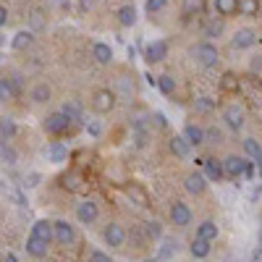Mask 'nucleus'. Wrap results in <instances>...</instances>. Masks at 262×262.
<instances>
[{
	"label": "nucleus",
	"mask_w": 262,
	"mask_h": 262,
	"mask_svg": "<svg viewBox=\"0 0 262 262\" xmlns=\"http://www.w3.org/2000/svg\"><path fill=\"white\" fill-rule=\"evenodd\" d=\"M189 55L194 58L196 66H202V69H215V66L221 63V50H217V45L212 39L194 42V45L189 48Z\"/></svg>",
	"instance_id": "f257e3e1"
},
{
	"label": "nucleus",
	"mask_w": 262,
	"mask_h": 262,
	"mask_svg": "<svg viewBox=\"0 0 262 262\" xmlns=\"http://www.w3.org/2000/svg\"><path fill=\"white\" fill-rule=\"evenodd\" d=\"M221 123H223V128L231 131V134H242L244 126H247V111L242 105L231 102V105H226L221 111Z\"/></svg>",
	"instance_id": "f03ea898"
},
{
	"label": "nucleus",
	"mask_w": 262,
	"mask_h": 262,
	"mask_svg": "<svg viewBox=\"0 0 262 262\" xmlns=\"http://www.w3.org/2000/svg\"><path fill=\"white\" fill-rule=\"evenodd\" d=\"M71 126H74V121L63 111H53V113L45 116V121H42V128H45V134H50V137H63Z\"/></svg>",
	"instance_id": "7ed1b4c3"
},
{
	"label": "nucleus",
	"mask_w": 262,
	"mask_h": 262,
	"mask_svg": "<svg viewBox=\"0 0 262 262\" xmlns=\"http://www.w3.org/2000/svg\"><path fill=\"white\" fill-rule=\"evenodd\" d=\"M223 165H226V176L228 179H242V176H252L254 173V163L249 158H244V155H228L223 160Z\"/></svg>",
	"instance_id": "20e7f679"
},
{
	"label": "nucleus",
	"mask_w": 262,
	"mask_h": 262,
	"mask_svg": "<svg viewBox=\"0 0 262 262\" xmlns=\"http://www.w3.org/2000/svg\"><path fill=\"white\" fill-rule=\"evenodd\" d=\"M102 242L111 247V249H121L126 244V228L116 221H107L102 228Z\"/></svg>",
	"instance_id": "39448f33"
},
{
	"label": "nucleus",
	"mask_w": 262,
	"mask_h": 262,
	"mask_svg": "<svg viewBox=\"0 0 262 262\" xmlns=\"http://www.w3.org/2000/svg\"><path fill=\"white\" fill-rule=\"evenodd\" d=\"M207 186H210V179L205 176V170H191L184 176V189L194 196H202L207 191Z\"/></svg>",
	"instance_id": "423d86ee"
},
{
	"label": "nucleus",
	"mask_w": 262,
	"mask_h": 262,
	"mask_svg": "<svg viewBox=\"0 0 262 262\" xmlns=\"http://www.w3.org/2000/svg\"><path fill=\"white\" fill-rule=\"evenodd\" d=\"M254 45H257V29H252V27L236 29L233 37H231V48L233 50H252Z\"/></svg>",
	"instance_id": "0eeeda50"
},
{
	"label": "nucleus",
	"mask_w": 262,
	"mask_h": 262,
	"mask_svg": "<svg viewBox=\"0 0 262 262\" xmlns=\"http://www.w3.org/2000/svg\"><path fill=\"white\" fill-rule=\"evenodd\" d=\"M92 111L95 113H100V116H105V113H111L113 107H116V92L113 90H97L95 95H92Z\"/></svg>",
	"instance_id": "6e6552de"
},
{
	"label": "nucleus",
	"mask_w": 262,
	"mask_h": 262,
	"mask_svg": "<svg viewBox=\"0 0 262 262\" xmlns=\"http://www.w3.org/2000/svg\"><path fill=\"white\" fill-rule=\"evenodd\" d=\"M97 217H100V205H97L95 200H81V202L76 205V221H79L81 226H92Z\"/></svg>",
	"instance_id": "1a4fd4ad"
},
{
	"label": "nucleus",
	"mask_w": 262,
	"mask_h": 262,
	"mask_svg": "<svg viewBox=\"0 0 262 262\" xmlns=\"http://www.w3.org/2000/svg\"><path fill=\"white\" fill-rule=\"evenodd\" d=\"M168 215H170V223L176 226V228H186L191 223V217H194V212H191V207L186 202H173L170 210H168Z\"/></svg>",
	"instance_id": "9d476101"
},
{
	"label": "nucleus",
	"mask_w": 262,
	"mask_h": 262,
	"mask_svg": "<svg viewBox=\"0 0 262 262\" xmlns=\"http://www.w3.org/2000/svg\"><path fill=\"white\" fill-rule=\"evenodd\" d=\"M168 58V42L165 39H152L149 45L144 48V60L149 66H155V63H163Z\"/></svg>",
	"instance_id": "9b49d317"
},
{
	"label": "nucleus",
	"mask_w": 262,
	"mask_h": 262,
	"mask_svg": "<svg viewBox=\"0 0 262 262\" xmlns=\"http://www.w3.org/2000/svg\"><path fill=\"white\" fill-rule=\"evenodd\" d=\"M181 134L189 139V144L196 149V147H202V144H207V131H205V126H200V123H194V121H189L184 128H181Z\"/></svg>",
	"instance_id": "f8f14e48"
},
{
	"label": "nucleus",
	"mask_w": 262,
	"mask_h": 262,
	"mask_svg": "<svg viewBox=\"0 0 262 262\" xmlns=\"http://www.w3.org/2000/svg\"><path fill=\"white\" fill-rule=\"evenodd\" d=\"M42 155H45L48 163L60 165V163H66V158H69V147H66L63 142H48L45 149H42Z\"/></svg>",
	"instance_id": "ddd939ff"
},
{
	"label": "nucleus",
	"mask_w": 262,
	"mask_h": 262,
	"mask_svg": "<svg viewBox=\"0 0 262 262\" xmlns=\"http://www.w3.org/2000/svg\"><path fill=\"white\" fill-rule=\"evenodd\" d=\"M168 149H170V155L173 158H179V160H186L189 155H191V144H189V139L184 137V134H173L170 137V142H168Z\"/></svg>",
	"instance_id": "4468645a"
},
{
	"label": "nucleus",
	"mask_w": 262,
	"mask_h": 262,
	"mask_svg": "<svg viewBox=\"0 0 262 262\" xmlns=\"http://www.w3.org/2000/svg\"><path fill=\"white\" fill-rule=\"evenodd\" d=\"M76 242V231L69 221H55V244L60 247H71Z\"/></svg>",
	"instance_id": "2eb2a0df"
},
{
	"label": "nucleus",
	"mask_w": 262,
	"mask_h": 262,
	"mask_svg": "<svg viewBox=\"0 0 262 262\" xmlns=\"http://www.w3.org/2000/svg\"><path fill=\"white\" fill-rule=\"evenodd\" d=\"M29 100H32L34 105H48V102L53 100V86H50L48 81H37L32 90H29Z\"/></svg>",
	"instance_id": "dca6fc26"
},
{
	"label": "nucleus",
	"mask_w": 262,
	"mask_h": 262,
	"mask_svg": "<svg viewBox=\"0 0 262 262\" xmlns=\"http://www.w3.org/2000/svg\"><path fill=\"white\" fill-rule=\"evenodd\" d=\"M32 236H37V238H42V242L53 244L55 242V221H37L32 226Z\"/></svg>",
	"instance_id": "f3484780"
},
{
	"label": "nucleus",
	"mask_w": 262,
	"mask_h": 262,
	"mask_svg": "<svg viewBox=\"0 0 262 262\" xmlns=\"http://www.w3.org/2000/svg\"><path fill=\"white\" fill-rule=\"evenodd\" d=\"M205 176L210 179V181H223V179H228L226 176V165H223V160H215V158H207L205 160Z\"/></svg>",
	"instance_id": "a211bd4d"
},
{
	"label": "nucleus",
	"mask_w": 262,
	"mask_h": 262,
	"mask_svg": "<svg viewBox=\"0 0 262 262\" xmlns=\"http://www.w3.org/2000/svg\"><path fill=\"white\" fill-rule=\"evenodd\" d=\"M92 58L100 66H111L113 63V48L107 42H92Z\"/></svg>",
	"instance_id": "6ab92c4d"
},
{
	"label": "nucleus",
	"mask_w": 262,
	"mask_h": 262,
	"mask_svg": "<svg viewBox=\"0 0 262 262\" xmlns=\"http://www.w3.org/2000/svg\"><path fill=\"white\" fill-rule=\"evenodd\" d=\"M242 147H244V155L262 170V144L257 142V139H252V137H247L244 142H242Z\"/></svg>",
	"instance_id": "aec40b11"
},
{
	"label": "nucleus",
	"mask_w": 262,
	"mask_h": 262,
	"mask_svg": "<svg viewBox=\"0 0 262 262\" xmlns=\"http://www.w3.org/2000/svg\"><path fill=\"white\" fill-rule=\"evenodd\" d=\"M223 16H217V18H207L205 21V24H202V39H217V37H221L223 34Z\"/></svg>",
	"instance_id": "412c9836"
},
{
	"label": "nucleus",
	"mask_w": 262,
	"mask_h": 262,
	"mask_svg": "<svg viewBox=\"0 0 262 262\" xmlns=\"http://www.w3.org/2000/svg\"><path fill=\"white\" fill-rule=\"evenodd\" d=\"M116 18H118V24L121 27H126V29H131L139 21V16H137V8L131 6V3H126V6H121L118 11H116Z\"/></svg>",
	"instance_id": "4be33fe9"
},
{
	"label": "nucleus",
	"mask_w": 262,
	"mask_h": 262,
	"mask_svg": "<svg viewBox=\"0 0 262 262\" xmlns=\"http://www.w3.org/2000/svg\"><path fill=\"white\" fill-rule=\"evenodd\" d=\"M32 45H34V34H32L29 29H21V32H16V34H13V39H11V48H13V50H18V53L29 50Z\"/></svg>",
	"instance_id": "5701e85b"
},
{
	"label": "nucleus",
	"mask_w": 262,
	"mask_h": 262,
	"mask_svg": "<svg viewBox=\"0 0 262 262\" xmlns=\"http://www.w3.org/2000/svg\"><path fill=\"white\" fill-rule=\"evenodd\" d=\"M60 111H63L66 116H69L74 123H84V105H81L79 100H66Z\"/></svg>",
	"instance_id": "b1692460"
},
{
	"label": "nucleus",
	"mask_w": 262,
	"mask_h": 262,
	"mask_svg": "<svg viewBox=\"0 0 262 262\" xmlns=\"http://www.w3.org/2000/svg\"><path fill=\"white\" fill-rule=\"evenodd\" d=\"M210 249H212V242L194 236V242H191V247H189V254H191L194 259H205V257H210Z\"/></svg>",
	"instance_id": "393cba45"
},
{
	"label": "nucleus",
	"mask_w": 262,
	"mask_h": 262,
	"mask_svg": "<svg viewBox=\"0 0 262 262\" xmlns=\"http://www.w3.org/2000/svg\"><path fill=\"white\" fill-rule=\"evenodd\" d=\"M126 194L131 196V202H137L139 207H149V196H147V191H144L142 184H128L126 186Z\"/></svg>",
	"instance_id": "a878e982"
},
{
	"label": "nucleus",
	"mask_w": 262,
	"mask_h": 262,
	"mask_svg": "<svg viewBox=\"0 0 262 262\" xmlns=\"http://www.w3.org/2000/svg\"><path fill=\"white\" fill-rule=\"evenodd\" d=\"M48 247H50L48 242H42V238H37V236L29 233V238H27V252H29L32 257H37V259L45 257V254H48Z\"/></svg>",
	"instance_id": "bb28decb"
},
{
	"label": "nucleus",
	"mask_w": 262,
	"mask_h": 262,
	"mask_svg": "<svg viewBox=\"0 0 262 262\" xmlns=\"http://www.w3.org/2000/svg\"><path fill=\"white\" fill-rule=\"evenodd\" d=\"M217 233H221V228H217L212 221H202L200 226H196V233L194 236H200V238H207V242H215Z\"/></svg>",
	"instance_id": "cd10ccee"
},
{
	"label": "nucleus",
	"mask_w": 262,
	"mask_h": 262,
	"mask_svg": "<svg viewBox=\"0 0 262 262\" xmlns=\"http://www.w3.org/2000/svg\"><path fill=\"white\" fill-rule=\"evenodd\" d=\"M236 11H238V0H215V13H217V16L228 18V16H233Z\"/></svg>",
	"instance_id": "c85d7f7f"
},
{
	"label": "nucleus",
	"mask_w": 262,
	"mask_h": 262,
	"mask_svg": "<svg viewBox=\"0 0 262 262\" xmlns=\"http://www.w3.org/2000/svg\"><path fill=\"white\" fill-rule=\"evenodd\" d=\"M158 86H160V92L165 95V97H170V95H176V79H173L170 74H163V76H158Z\"/></svg>",
	"instance_id": "c756f323"
},
{
	"label": "nucleus",
	"mask_w": 262,
	"mask_h": 262,
	"mask_svg": "<svg viewBox=\"0 0 262 262\" xmlns=\"http://www.w3.org/2000/svg\"><path fill=\"white\" fill-rule=\"evenodd\" d=\"M179 252V242L176 238H163V247L158 249V259H170V254H176Z\"/></svg>",
	"instance_id": "7c9ffc66"
},
{
	"label": "nucleus",
	"mask_w": 262,
	"mask_h": 262,
	"mask_svg": "<svg viewBox=\"0 0 262 262\" xmlns=\"http://www.w3.org/2000/svg\"><path fill=\"white\" fill-rule=\"evenodd\" d=\"M13 97H18V95H16V86H13L11 76H3V79H0V100L8 102V100H13Z\"/></svg>",
	"instance_id": "2f4dec72"
},
{
	"label": "nucleus",
	"mask_w": 262,
	"mask_h": 262,
	"mask_svg": "<svg viewBox=\"0 0 262 262\" xmlns=\"http://www.w3.org/2000/svg\"><path fill=\"white\" fill-rule=\"evenodd\" d=\"M13 137H16L13 118H3V121H0V142H13Z\"/></svg>",
	"instance_id": "473e14b6"
},
{
	"label": "nucleus",
	"mask_w": 262,
	"mask_h": 262,
	"mask_svg": "<svg viewBox=\"0 0 262 262\" xmlns=\"http://www.w3.org/2000/svg\"><path fill=\"white\" fill-rule=\"evenodd\" d=\"M202 11V0H184V6H181V16L184 21H189L191 16H196Z\"/></svg>",
	"instance_id": "72a5a7b5"
},
{
	"label": "nucleus",
	"mask_w": 262,
	"mask_h": 262,
	"mask_svg": "<svg viewBox=\"0 0 262 262\" xmlns=\"http://www.w3.org/2000/svg\"><path fill=\"white\" fill-rule=\"evenodd\" d=\"M0 158H3L6 165H16V163H18V155H16V149H13L11 142H3V144H0Z\"/></svg>",
	"instance_id": "f704fd0d"
},
{
	"label": "nucleus",
	"mask_w": 262,
	"mask_h": 262,
	"mask_svg": "<svg viewBox=\"0 0 262 262\" xmlns=\"http://www.w3.org/2000/svg\"><path fill=\"white\" fill-rule=\"evenodd\" d=\"M194 111H196V113H212V111H215V100L207 97V95L196 97V100H194Z\"/></svg>",
	"instance_id": "c9c22d12"
},
{
	"label": "nucleus",
	"mask_w": 262,
	"mask_h": 262,
	"mask_svg": "<svg viewBox=\"0 0 262 262\" xmlns=\"http://www.w3.org/2000/svg\"><path fill=\"white\" fill-rule=\"evenodd\" d=\"M144 233H147V238H152V242H160L163 238V226L158 221H147L144 223Z\"/></svg>",
	"instance_id": "e433bc0d"
},
{
	"label": "nucleus",
	"mask_w": 262,
	"mask_h": 262,
	"mask_svg": "<svg viewBox=\"0 0 262 262\" xmlns=\"http://www.w3.org/2000/svg\"><path fill=\"white\" fill-rule=\"evenodd\" d=\"M168 8V0H144V11L149 13V16H158V13H163Z\"/></svg>",
	"instance_id": "4c0bfd02"
},
{
	"label": "nucleus",
	"mask_w": 262,
	"mask_h": 262,
	"mask_svg": "<svg viewBox=\"0 0 262 262\" xmlns=\"http://www.w3.org/2000/svg\"><path fill=\"white\" fill-rule=\"evenodd\" d=\"M205 131H207V144H221V142H223V128L205 126Z\"/></svg>",
	"instance_id": "58836bf2"
},
{
	"label": "nucleus",
	"mask_w": 262,
	"mask_h": 262,
	"mask_svg": "<svg viewBox=\"0 0 262 262\" xmlns=\"http://www.w3.org/2000/svg\"><path fill=\"white\" fill-rule=\"evenodd\" d=\"M118 86H121V92H123V100H131V97H134V92H137L134 90V81L128 84V76H121L118 79Z\"/></svg>",
	"instance_id": "ea45409f"
},
{
	"label": "nucleus",
	"mask_w": 262,
	"mask_h": 262,
	"mask_svg": "<svg viewBox=\"0 0 262 262\" xmlns=\"http://www.w3.org/2000/svg\"><path fill=\"white\" fill-rule=\"evenodd\" d=\"M90 262H113V257L107 252H102V249H92L90 252Z\"/></svg>",
	"instance_id": "a19ab883"
},
{
	"label": "nucleus",
	"mask_w": 262,
	"mask_h": 262,
	"mask_svg": "<svg viewBox=\"0 0 262 262\" xmlns=\"http://www.w3.org/2000/svg\"><path fill=\"white\" fill-rule=\"evenodd\" d=\"M86 131H90L92 137H100V134H102V126H100L97 121H90V123H86Z\"/></svg>",
	"instance_id": "79ce46f5"
},
{
	"label": "nucleus",
	"mask_w": 262,
	"mask_h": 262,
	"mask_svg": "<svg viewBox=\"0 0 262 262\" xmlns=\"http://www.w3.org/2000/svg\"><path fill=\"white\" fill-rule=\"evenodd\" d=\"M149 121H155V126H158V128H165V116H163V113H152V116H149Z\"/></svg>",
	"instance_id": "37998d69"
},
{
	"label": "nucleus",
	"mask_w": 262,
	"mask_h": 262,
	"mask_svg": "<svg viewBox=\"0 0 262 262\" xmlns=\"http://www.w3.org/2000/svg\"><path fill=\"white\" fill-rule=\"evenodd\" d=\"M249 69H252V71H262V55H257V58L249 63Z\"/></svg>",
	"instance_id": "c03bdc74"
},
{
	"label": "nucleus",
	"mask_w": 262,
	"mask_h": 262,
	"mask_svg": "<svg viewBox=\"0 0 262 262\" xmlns=\"http://www.w3.org/2000/svg\"><path fill=\"white\" fill-rule=\"evenodd\" d=\"M8 24V8L3 6V8H0V27H6Z\"/></svg>",
	"instance_id": "a18cd8bd"
},
{
	"label": "nucleus",
	"mask_w": 262,
	"mask_h": 262,
	"mask_svg": "<svg viewBox=\"0 0 262 262\" xmlns=\"http://www.w3.org/2000/svg\"><path fill=\"white\" fill-rule=\"evenodd\" d=\"M37 181H39V173H32V176L27 179V186L32 189V186H37Z\"/></svg>",
	"instance_id": "49530a36"
},
{
	"label": "nucleus",
	"mask_w": 262,
	"mask_h": 262,
	"mask_svg": "<svg viewBox=\"0 0 262 262\" xmlns=\"http://www.w3.org/2000/svg\"><path fill=\"white\" fill-rule=\"evenodd\" d=\"M6 262H18V257H16L13 252H8V254H6Z\"/></svg>",
	"instance_id": "de8ad7c7"
},
{
	"label": "nucleus",
	"mask_w": 262,
	"mask_h": 262,
	"mask_svg": "<svg viewBox=\"0 0 262 262\" xmlns=\"http://www.w3.org/2000/svg\"><path fill=\"white\" fill-rule=\"evenodd\" d=\"M95 6V0H81V8H92Z\"/></svg>",
	"instance_id": "09e8293b"
},
{
	"label": "nucleus",
	"mask_w": 262,
	"mask_h": 262,
	"mask_svg": "<svg viewBox=\"0 0 262 262\" xmlns=\"http://www.w3.org/2000/svg\"><path fill=\"white\" fill-rule=\"evenodd\" d=\"M259 247H262V228H259Z\"/></svg>",
	"instance_id": "8fccbe9b"
},
{
	"label": "nucleus",
	"mask_w": 262,
	"mask_h": 262,
	"mask_svg": "<svg viewBox=\"0 0 262 262\" xmlns=\"http://www.w3.org/2000/svg\"><path fill=\"white\" fill-rule=\"evenodd\" d=\"M144 262H152V259H144Z\"/></svg>",
	"instance_id": "3c124183"
}]
</instances>
